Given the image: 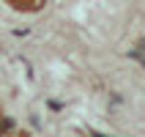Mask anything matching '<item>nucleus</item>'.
Here are the masks:
<instances>
[{
  "label": "nucleus",
  "instance_id": "nucleus-1",
  "mask_svg": "<svg viewBox=\"0 0 145 137\" xmlns=\"http://www.w3.org/2000/svg\"><path fill=\"white\" fill-rule=\"evenodd\" d=\"M140 44H142V49H145V39H142V41H140Z\"/></svg>",
  "mask_w": 145,
  "mask_h": 137
}]
</instances>
